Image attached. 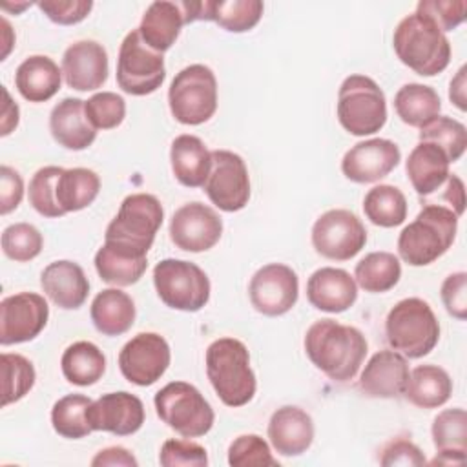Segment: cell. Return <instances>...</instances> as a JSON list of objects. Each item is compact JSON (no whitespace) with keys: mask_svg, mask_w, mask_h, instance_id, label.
Segmentation results:
<instances>
[{"mask_svg":"<svg viewBox=\"0 0 467 467\" xmlns=\"http://www.w3.org/2000/svg\"><path fill=\"white\" fill-rule=\"evenodd\" d=\"M303 345L308 359L337 383L358 374L368 348L361 330L334 319H319L310 325Z\"/></svg>","mask_w":467,"mask_h":467,"instance_id":"1","label":"cell"},{"mask_svg":"<svg viewBox=\"0 0 467 467\" xmlns=\"http://www.w3.org/2000/svg\"><path fill=\"white\" fill-rule=\"evenodd\" d=\"M206 376L228 407H243L252 401L257 383L250 367V354L243 341L235 337H219L212 341L204 356Z\"/></svg>","mask_w":467,"mask_h":467,"instance_id":"2","label":"cell"},{"mask_svg":"<svg viewBox=\"0 0 467 467\" xmlns=\"http://www.w3.org/2000/svg\"><path fill=\"white\" fill-rule=\"evenodd\" d=\"M458 217L452 210L425 202L412 223L398 237V254L410 266H427L441 257L454 243Z\"/></svg>","mask_w":467,"mask_h":467,"instance_id":"3","label":"cell"},{"mask_svg":"<svg viewBox=\"0 0 467 467\" xmlns=\"http://www.w3.org/2000/svg\"><path fill=\"white\" fill-rule=\"evenodd\" d=\"M392 46L398 58L421 77H434L451 62V44L445 33L418 13L400 20L392 35Z\"/></svg>","mask_w":467,"mask_h":467,"instance_id":"4","label":"cell"},{"mask_svg":"<svg viewBox=\"0 0 467 467\" xmlns=\"http://www.w3.org/2000/svg\"><path fill=\"white\" fill-rule=\"evenodd\" d=\"M389 345L409 359L427 356L440 339V323L427 301L407 297L398 301L385 319Z\"/></svg>","mask_w":467,"mask_h":467,"instance_id":"5","label":"cell"},{"mask_svg":"<svg viewBox=\"0 0 467 467\" xmlns=\"http://www.w3.org/2000/svg\"><path fill=\"white\" fill-rule=\"evenodd\" d=\"M164 210L151 193L128 195L106 228L104 241L115 243L135 254L146 255L162 224Z\"/></svg>","mask_w":467,"mask_h":467,"instance_id":"6","label":"cell"},{"mask_svg":"<svg viewBox=\"0 0 467 467\" xmlns=\"http://www.w3.org/2000/svg\"><path fill=\"white\" fill-rule=\"evenodd\" d=\"M337 120L356 137L379 131L387 122V100L381 88L367 75L347 77L337 91Z\"/></svg>","mask_w":467,"mask_h":467,"instance_id":"7","label":"cell"},{"mask_svg":"<svg viewBox=\"0 0 467 467\" xmlns=\"http://www.w3.org/2000/svg\"><path fill=\"white\" fill-rule=\"evenodd\" d=\"M157 416L177 434L199 438L213 427V409L197 387L186 381L164 385L153 398Z\"/></svg>","mask_w":467,"mask_h":467,"instance_id":"8","label":"cell"},{"mask_svg":"<svg viewBox=\"0 0 467 467\" xmlns=\"http://www.w3.org/2000/svg\"><path fill=\"white\" fill-rule=\"evenodd\" d=\"M170 111L181 124L199 126L210 120L217 109V80L204 64L181 69L168 89Z\"/></svg>","mask_w":467,"mask_h":467,"instance_id":"9","label":"cell"},{"mask_svg":"<svg viewBox=\"0 0 467 467\" xmlns=\"http://www.w3.org/2000/svg\"><path fill=\"white\" fill-rule=\"evenodd\" d=\"M153 285L161 301L173 310L197 312L210 299V279L192 261H159L153 268Z\"/></svg>","mask_w":467,"mask_h":467,"instance_id":"10","label":"cell"},{"mask_svg":"<svg viewBox=\"0 0 467 467\" xmlns=\"http://www.w3.org/2000/svg\"><path fill=\"white\" fill-rule=\"evenodd\" d=\"M166 78L164 57L153 51L142 38L139 29L130 31L119 49L117 84L133 97H144L157 91Z\"/></svg>","mask_w":467,"mask_h":467,"instance_id":"11","label":"cell"},{"mask_svg":"<svg viewBox=\"0 0 467 467\" xmlns=\"http://www.w3.org/2000/svg\"><path fill=\"white\" fill-rule=\"evenodd\" d=\"M367 243V230L361 219L350 210L336 208L321 213L312 226L314 250L332 261L356 257Z\"/></svg>","mask_w":467,"mask_h":467,"instance_id":"12","label":"cell"},{"mask_svg":"<svg viewBox=\"0 0 467 467\" xmlns=\"http://www.w3.org/2000/svg\"><path fill=\"white\" fill-rule=\"evenodd\" d=\"M202 188L219 210H243L250 199V177L243 157L230 150H213L212 168Z\"/></svg>","mask_w":467,"mask_h":467,"instance_id":"13","label":"cell"},{"mask_svg":"<svg viewBox=\"0 0 467 467\" xmlns=\"http://www.w3.org/2000/svg\"><path fill=\"white\" fill-rule=\"evenodd\" d=\"M170 359V345L161 334L140 332L120 348L119 368L130 383L150 387L166 372Z\"/></svg>","mask_w":467,"mask_h":467,"instance_id":"14","label":"cell"},{"mask_svg":"<svg viewBox=\"0 0 467 467\" xmlns=\"http://www.w3.org/2000/svg\"><path fill=\"white\" fill-rule=\"evenodd\" d=\"M248 296L259 314L268 317L283 316L297 303V274L283 263H268L252 275Z\"/></svg>","mask_w":467,"mask_h":467,"instance_id":"15","label":"cell"},{"mask_svg":"<svg viewBox=\"0 0 467 467\" xmlns=\"http://www.w3.org/2000/svg\"><path fill=\"white\" fill-rule=\"evenodd\" d=\"M47 301L35 292H18L0 303V343L16 345L35 339L47 325Z\"/></svg>","mask_w":467,"mask_h":467,"instance_id":"16","label":"cell"},{"mask_svg":"<svg viewBox=\"0 0 467 467\" xmlns=\"http://www.w3.org/2000/svg\"><path fill=\"white\" fill-rule=\"evenodd\" d=\"M223 235V221L217 212L199 201L186 202L170 221V239L184 252H206L213 248Z\"/></svg>","mask_w":467,"mask_h":467,"instance_id":"17","label":"cell"},{"mask_svg":"<svg viewBox=\"0 0 467 467\" xmlns=\"http://www.w3.org/2000/svg\"><path fill=\"white\" fill-rule=\"evenodd\" d=\"M401 161V151L389 139H368L354 144L341 161L343 175L358 184L378 182Z\"/></svg>","mask_w":467,"mask_h":467,"instance_id":"18","label":"cell"},{"mask_svg":"<svg viewBox=\"0 0 467 467\" xmlns=\"http://www.w3.org/2000/svg\"><path fill=\"white\" fill-rule=\"evenodd\" d=\"M184 24L197 20H212L230 33H244L255 27L263 16V2L259 0H204L179 2Z\"/></svg>","mask_w":467,"mask_h":467,"instance_id":"19","label":"cell"},{"mask_svg":"<svg viewBox=\"0 0 467 467\" xmlns=\"http://www.w3.org/2000/svg\"><path fill=\"white\" fill-rule=\"evenodd\" d=\"M88 421L93 431L130 436L144 423V405L135 394L126 390L108 392L91 401L88 409Z\"/></svg>","mask_w":467,"mask_h":467,"instance_id":"20","label":"cell"},{"mask_svg":"<svg viewBox=\"0 0 467 467\" xmlns=\"http://www.w3.org/2000/svg\"><path fill=\"white\" fill-rule=\"evenodd\" d=\"M108 53L95 40H78L67 46L62 55V75L77 91L99 89L108 80Z\"/></svg>","mask_w":467,"mask_h":467,"instance_id":"21","label":"cell"},{"mask_svg":"<svg viewBox=\"0 0 467 467\" xmlns=\"http://www.w3.org/2000/svg\"><path fill=\"white\" fill-rule=\"evenodd\" d=\"M407 358L396 350H379L365 365L359 376V389L368 398H398L409 381Z\"/></svg>","mask_w":467,"mask_h":467,"instance_id":"22","label":"cell"},{"mask_svg":"<svg viewBox=\"0 0 467 467\" xmlns=\"http://www.w3.org/2000/svg\"><path fill=\"white\" fill-rule=\"evenodd\" d=\"M306 297L314 308L328 314H339L356 303L358 285L347 270L323 266L308 277Z\"/></svg>","mask_w":467,"mask_h":467,"instance_id":"23","label":"cell"},{"mask_svg":"<svg viewBox=\"0 0 467 467\" xmlns=\"http://www.w3.org/2000/svg\"><path fill=\"white\" fill-rule=\"evenodd\" d=\"M268 440L281 456H299L314 441V421L308 412L296 405L279 407L270 416Z\"/></svg>","mask_w":467,"mask_h":467,"instance_id":"24","label":"cell"},{"mask_svg":"<svg viewBox=\"0 0 467 467\" xmlns=\"http://www.w3.org/2000/svg\"><path fill=\"white\" fill-rule=\"evenodd\" d=\"M40 286L44 294L64 310L82 306L89 294V281L82 266L67 259L49 263L42 270Z\"/></svg>","mask_w":467,"mask_h":467,"instance_id":"25","label":"cell"},{"mask_svg":"<svg viewBox=\"0 0 467 467\" xmlns=\"http://www.w3.org/2000/svg\"><path fill=\"white\" fill-rule=\"evenodd\" d=\"M49 131L57 144L73 151L89 148L97 139V130L86 117L84 100L75 97L55 104L49 115Z\"/></svg>","mask_w":467,"mask_h":467,"instance_id":"26","label":"cell"},{"mask_svg":"<svg viewBox=\"0 0 467 467\" xmlns=\"http://www.w3.org/2000/svg\"><path fill=\"white\" fill-rule=\"evenodd\" d=\"M62 84V69L46 55L27 57L15 73L18 93L29 102H46L55 97Z\"/></svg>","mask_w":467,"mask_h":467,"instance_id":"27","label":"cell"},{"mask_svg":"<svg viewBox=\"0 0 467 467\" xmlns=\"http://www.w3.org/2000/svg\"><path fill=\"white\" fill-rule=\"evenodd\" d=\"M170 162L175 179L188 188H199L206 182L212 168V151L195 135H179L170 148Z\"/></svg>","mask_w":467,"mask_h":467,"instance_id":"28","label":"cell"},{"mask_svg":"<svg viewBox=\"0 0 467 467\" xmlns=\"http://www.w3.org/2000/svg\"><path fill=\"white\" fill-rule=\"evenodd\" d=\"M449 164V159L438 146L431 142H418V146L409 153L405 170L416 193L420 197H429L451 175Z\"/></svg>","mask_w":467,"mask_h":467,"instance_id":"29","label":"cell"},{"mask_svg":"<svg viewBox=\"0 0 467 467\" xmlns=\"http://www.w3.org/2000/svg\"><path fill=\"white\" fill-rule=\"evenodd\" d=\"M184 24L179 2L157 0L148 5L142 15L140 26L137 27L140 38L157 53L168 51L179 38L181 27Z\"/></svg>","mask_w":467,"mask_h":467,"instance_id":"30","label":"cell"},{"mask_svg":"<svg viewBox=\"0 0 467 467\" xmlns=\"http://www.w3.org/2000/svg\"><path fill=\"white\" fill-rule=\"evenodd\" d=\"M146 255L135 254L115 243L104 241L95 254V268L104 283L115 286L135 285L146 272Z\"/></svg>","mask_w":467,"mask_h":467,"instance_id":"31","label":"cell"},{"mask_svg":"<svg viewBox=\"0 0 467 467\" xmlns=\"http://www.w3.org/2000/svg\"><path fill=\"white\" fill-rule=\"evenodd\" d=\"M135 314L133 299L119 288L100 290L89 308L95 328L104 336H120L128 332L135 321Z\"/></svg>","mask_w":467,"mask_h":467,"instance_id":"32","label":"cell"},{"mask_svg":"<svg viewBox=\"0 0 467 467\" xmlns=\"http://www.w3.org/2000/svg\"><path fill=\"white\" fill-rule=\"evenodd\" d=\"M452 379L438 365H420L409 374L403 396L420 409H436L449 401Z\"/></svg>","mask_w":467,"mask_h":467,"instance_id":"33","label":"cell"},{"mask_svg":"<svg viewBox=\"0 0 467 467\" xmlns=\"http://www.w3.org/2000/svg\"><path fill=\"white\" fill-rule=\"evenodd\" d=\"M394 109L401 122L421 130L440 115L441 100L434 88L409 82L398 89L394 97Z\"/></svg>","mask_w":467,"mask_h":467,"instance_id":"34","label":"cell"},{"mask_svg":"<svg viewBox=\"0 0 467 467\" xmlns=\"http://www.w3.org/2000/svg\"><path fill=\"white\" fill-rule=\"evenodd\" d=\"M64 378L78 387L97 383L106 372V356L91 341H75L60 359Z\"/></svg>","mask_w":467,"mask_h":467,"instance_id":"35","label":"cell"},{"mask_svg":"<svg viewBox=\"0 0 467 467\" xmlns=\"http://www.w3.org/2000/svg\"><path fill=\"white\" fill-rule=\"evenodd\" d=\"M100 190L99 175L89 168L64 170L57 182V201L64 213L89 206Z\"/></svg>","mask_w":467,"mask_h":467,"instance_id":"36","label":"cell"},{"mask_svg":"<svg viewBox=\"0 0 467 467\" xmlns=\"http://www.w3.org/2000/svg\"><path fill=\"white\" fill-rule=\"evenodd\" d=\"M400 277V259L390 252H370L356 265L354 270L356 285L372 294H381L394 288Z\"/></svg>","mask_w":467,"mask_h":467,"instance_id":"37","label":"cell"},{"mask_svg":"<svg viewBox=\"0 0 467 467\" xmlns=\"http://www.w3.org/2000/svg\"><path fill=\"white\" fill-rule=\"evenodd\" d=\"M363 212L372 224L394 228L407 219V199L400 188L392 184H378L367 192Z\"/></svg>","mask_w":467,"mask_h":467,"instance_id":"38","label":"cell"},{"mask_svg":"<svg viewBox=\"0 0 467 467\" xmlns=\"http://www.w3.org/2000/svg\"><path fill=\"white\" fill-rule=\"evenodd\" d=\"M91 400L84 394H67L55 401L51 409V425L57 434L69 440H80L93 432L88 421Z\"/></svg>","mask_w":467,"mask_h":467,"instance_id":"39","label":"cell"},{"mask_svg":"<svg viewBox=\"0 0 467 467\" xmlns=\"http://www.w3.org/2000/svg\"><path fill=\"white\" fill-rule=\"evenodd\" d=\"M420 142H431L438 146L449 162H454L463 155L467 148V130L460 120L438 115L420 130Z\"/></svg>","mask_w":467,"mask_h":467,"instance_id":"40","label":"cell"},{"mask_svg":"<svg viewBox=\"0 0 467 467\" xmlns=\"http://www.w3.org/2000/svg\"><path fill=\"white\" fill-rule=\"evenodd\" d=\"M2 363V405L7 407L22 400L35 385L36 372L33 363L22 354L4 352Z\"/></svg>","mask_w":467,"mask_h":467,"instance_id":"41","label":"cell"},{"mask_svg":"<svg viewBox=\"0 0 467 467\" xmlns=\"http://www.w3.org/2000/svg\"><path fill=\"white\" fill-rule=\"evenodd\" d=\"M438 452H467V412L463 409L441 410L431 427Z\"/></svg>","mask_w":467,"mask_h":467,"instance_id":"42","label":"cell"},{"mask_svg":"<svg viewBox=\"0 0 467 467\" xmlns=\"http://www.w3.org/2000/svg\"><path fill=\"white\" fill-rule=\"evenodd\" d=\"M64 168L60 166H44L35 171L29 181V204L44 217H62L64 210L57 201V182Z\"/></svg>","mask_w":467,"mask_h":467,"instance_id":"43","label":"cell"},{"mask_svg":"<svg viewBox=\"0 0 467 467\" xmlns=\"http://www.w3.org/2000/svg\"><path fill=\"white\" fill-rule=\"evenodd\" d=\"M42 234L29 223H15L2 232V250L9 259L16 263H27L35 259L42 252Z\"/></svg>","mask_w":467,"mask_h":467,"instance_id":"44","label":"cell"},{"mask_svg":"<svg viewBox=\"0 0 467 467\" xmlns=\"http://www.w3.org/2000/svg\"><path fill=\"white\" fill-rule=\"evenodd\" d=\"M86 117L95 130H113L126 117V102L113 91H100L84 100Z\"/></svg>","mask_w":467,"mask_h":467,"instance_id":"45","label":"cell"},{"mask_svg":"<svg viewBox=\"0 0 467 467\" xmlns=\"http://www.w3.org/2000/svg\"><path fill=\"white\" fill-rule=\"evenodd\" d=\"M228 463L232 467L272 465L277 467V458L272 456L268 443L257 434H241L228 447Z\"/></svg>","mask_w":467,"mask_h":467,"instance_id":"46","label":"cell"},{"mask_svg":"<svg viewBox=\"0 0 467 467\" xmlns=\"http://www.w3.org/2000/svg\"><path fill=\"white\" fill-rule=\"evenodd\" d=\"M416 13L429 18L440 27L441 33L456 29L467 16L465 0H421L416 5Z\"/></svg>","mask_w":467,"mask_h":467,"instance_id":"47","label":"cell"},{"mask_svg":"<svg viewBox=\"0 0 467 467\" xmlns=\"http://www.w3.org/2000/svg\"><path fill=\"white\" fill-rule=\"evenodd\" d=\"M159 463L164 467H204L208 465L206 449L190 440H166L161 447Z\"/></svg>","mask_w":467,"mask_h":467,"instance_id":"48","label":"cell"},{"mask_svg":"<svg viewBox=\"0 0 467 467\" xmlns=\"http://www.w3.org/2000/svg\"><path fill=\"white\" fill-rule=\"evenodd\" d=\"M36 5L51 22L60 26L78 24L93 9L91 0H44Z\"/></svg>","mask_w":467,"mask_h":467,"instance_id":"49","label":"cell"},{"mask_svg":"<svg viewBox=\"0 0 467 467\" xmlns=\"http://www.w3.org/2000/svg\"><path fill=\"white\" fill-rule=\"evenodd\" d=\"M441 301L445 310L463 321L467 317V274L465 272H454L445 277L441 283Z\"/></svg>","mask_w":467,"mask_h":467,"instance_id":"50","label":"cell"},{"mask_svg":"<svg viewBox=\"0 0 467 467\" xmlns=\"http://www.w3.org/2000/svg\"><path fill=\"white\" fill-rule=\"evenodd\" d=\"M381 465H425L427 460L418 445H414L410 440L398 438L385 445L379 458Z\"/></svg>","mask_w":467,"mask_h":467,"instance_id":"51","label":"cell"},{"mask_svg":"<svg viewBox=\"0 0 467 467\" xmlns=\"http://www.w3.org/2000/svg\"><path fill=\"white\" fill-rule=\"evenodd\" d=\"M24 197V181L11 166L0 168V213L7 215L16 210Z\"/></svg>","mask_w":467,"mask_h":467,"instance_id":"52","label":"cell"},{"mask_svg":"<svg viewBox=\"0 0 467 467\" xmlns=\"http://www.w3.org/2000/svg\"><path fill=\"white\" fill-rule=\"evenodd\" d=\"M436 192H441V195H440V201L432 202V204H440V206H445V208L452 210L456 217H460L463 213V210H465V186H463V182L458 175H449L447 181Z\"/></svg>","mask_w":467,"mask_h":467,"instance_id":"53","label":"cell"},{"mask_svg":"<svg viewBox=\"0 0 467 467\" xmlns=\"http://www.w3.org/2000/svg\"><path fill=\"white\" fill-rule=\"evenodd\" d=\"M91 465L93 467H104V465H109V467H115V465L137 467L139 462L128 449L115 445V447H106V449L99 451L97 456L91 460Z\"/></svg>","mask_w":467,"mask_h":467,"instance_id":"54","label":"cell"},{"mask_svg":"<svg viewBox=\"0 0 467 467\" xmlns=\"http://www.w3.org/2000/svg\"><path fill=\"white\" fill-rule=\"evenodd\" d=\"M2 93H4V106H2V131H0V135L5 137L18 126L20 109H18L16 102L11 100L5 88H2Z\"/></svg>","mask_w":467,"mask_h":467,"instance_id":"55","label":"cell"},{"mask_svg":"<svg viewBox=\"0 0 467 467\" xmlns=\"http://www.w3.org/2000/svg\"><path fill=\"white\" fill-rule=\"evenodd\" d=\"M449 99L451 102L465 111L467 109V102H465V66H462L456 73V77L451 80V88H449Z\"/></svg>","mask_w":467,"mask_h":467,"instance_id":"56","label":"cell"},{"mask_svg":"<svg viewBox=\"0 0 467 467\" xmlns=\"http://www.w3.org/2000/svg\"><path fill=\"white\" fill-rule=\"evenodd\" d=\"M465 462V452H438L431 465H462Z\"/></svg>","mask_w":467,"mask_h":467,"instance_id":"57","label":"cell"},{"mask_svg":"<svg viewBox=\"0 0 467 467\" xmlns=\"http://www.w3.org/2000/svg\"><path fill=\"white\" fill-rule=\"evenodd\" d=\"M31 4H27V2H24V4H20V5H11V4H2V9H13L15 13H20L22 9H26V7H29Z\"/></svg>","mask_w":467,"mask_h":467,"instance_id":"58","label":"cell"}]
</instances>
